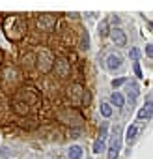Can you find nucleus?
I'll list each match as a JSON object with an SVG mask.
<instances>
[{"instance_id":"nucleus-15","label":"nucleus","mask_w":153,"mask_h":159,"mask_svg":"<svg viewBox=\"0 0 153 159\" xmlns=\"http://www.w3.org/2000/svg\"><path fill=\"white\" fill-rule=\"evenodd\" d=\"M108 34H110V28H108V21L105 19V21L99 23V36L105 38V36H108Z\"/></svg>"},{"instance_id":"nucleus-16","label":"nucleus","mask_w":153,"mask_h":159,"mask_svg":"<svg viewBox=\"0 0 153 159\" xmlns=\"http://www.w3.org/2000/svg\"><path fill=\"white\" fill-rule=\"evenodd\" d=\"M136 133H138V125L136 124H131L129 129H127V140H133L136 137Z\"/></svg>"},{"instance_id":"nucleus-13","label":"nucleus","mask_w":153,"mask_h":159,"mask_svg":"<svg viewBox=\"0 0 153 159\" xmlns=\"http://www.w3.org/2000/svg\"><path fill=\"white\" fill-rule=\"evenodd\" d=\"M110 101L114 103V107H123V103H125V98H123L120 92H114V94L110 96Z\"/></svg>"},{"instance_id":"nucleus-4","label":"nucleus","mask_w":153,"mask_h":159,"mask_svg":"<svg viewBox=\"0 0 153 159\" xmlns=\"http://www.w3.org/2000/svg\"><path fill=\"white\" fill-rule=\"evenodd\" d=\"M54 73H56V77H60V79L71 77V62H69L67 58H63V56L56 58V62H54Z\"/></svg>"},{"instance_id":"nucleus-26","label":"nucleus","mask_w":153,"mask_h":159,"mask_svg":"<svg viewBox=\"0 0 153 159\" xmlns=\"http://www.w3.org/2000/svg\"><path fill=\"white\" fill-rule=\"evenodd\" d=\"M149 30H151V32H153V23H149Z\"/></svg>"},{"instance_id":"nucleus-21","label":"nucleus","mask_w":153,"mask_h":159,"mask_svg":"<svg viewBox=\"0 0 153 159\" xmlns=\"http://www.w3.org/2000/svg\"><path fill=\"white\" fill-rule=\"evenodd\" d=\"M138 56H140V51H138L136 47L129 51V58H131V60H134V62H136V60H138Z\"/></svg>"},{"instance_id":"nucleus-19","label":"nucleus","mask_w":153,"mask_h":159,"mask_svg":"<svg viewBox=\"0 0 153 159\" xmlns=\"http://www.w3.org/2000/svg\"><path fill=\"white\" fill-rule=\"evenodd\" d=\"M125 83H127L125 77H118V79H114V81H112V86H114V88H120V86L125 84Z\"/></svg>"},{"instance_id":"nucleus-8","label":"nucleus","mask_w":153,"mask_h":159,"mask_svg":"<svg viewBox=\"0 0 153 159\" xmlns=\"http://www.w3.org/2000/svg\"><path fill=\"white\" fill-rule=\"evenodd\" d=\"M110 38H112L116 47H125V43H127V36H125V32L121 28H112L110 30Z\"/></svg>"},{"instance_id":"nucleus-17","label":"nucleus","mask_w":153,"mask_h":159,"mask_svg":"<svg viewBox=\"0 0 153 159\" xmlns=\"http://www.w3.org/2000/svg\"><path fill=\"white\" fill-rule=\"evenodd\" d=\"M101 114H103L105 118L112 116V107H110L108 103H103V105H101Z\"/></svg>"},{"instance_id":"nucleus-5","label":"nucleus","mask_w":153,"mask_h":159,"mask_svg":"<svg viewBox=\"0 0 153 159\" xmlns=\"http://www.w3.org/2000/svg\"><path fill=\"white\" fill-rule=\"evenodd\" d=\"M56 26V17L52 13H41L37 15V28L41 32H50Z\"/></svg>"},{"instance_id":"nucleus-11","label":"nucleus","mask_w":153,"mask_h":159,"mask_svg":"<svg viewBox=\"0 0 153 159\" xmlns=\"http://www.w3.org/2000/svg\"><path fill=\"white\" fill-rule=\"evenodd\" d=\"M120 66H121V58H120V56L110 54V56L107 58V67H108V69H118Z\"/></svg>"},{"instance_id":"nucleus-12","label":"nucleus","mask_w":153,"mask_h":159,"mask_svg":"<svg viewBox=\"0 0 153 159\" xmlns=\"http://www.w3.org/2000/svg\"><path fill=\"white\" fill-rule=\"evenodd\" d=\"M138 92H140V88H138V84H136V83H129V84H127V94H129V98H131V99L138 98Z\"/></svg>"},{"instance_id":"nucleus-18","label":"nucleus","mask_w":153,"mask_h":159,"mask_svg":"<svg viewBox=\"0 0 153 159\" xmlns=\"http://www.w3.org/2000/svg\"><path fill=\"white\" fill-rule=\"evenodd\" d=\"M103 150H105V140H101V139L95 140V142H94V152H95V153H101Z\"/></svg>"},{"instance_id":"nucleus-10","label":"nucleus","mask_w":153,"mask_h":159,"mask_svg":"<svg viewBox=\"0 0 153 159\" xmlns=\"http://www.w3.org/2000/svg\"><path fill=\"white\" fill-rule=\"evenodd\" d=\"M151 116H153V103L147 101V103L138 111V118H140V120H147V118H151Z\"/></svg>"},{"instance_id":"nucleus-14","label":"nucleus","mask_w":153,"mask_h":159,"mask_svg":"<svg viewBox=\"0 0 153 159\" xmlns=\"http://www.w3.org/2000/svg\"><path fill=\"white\" fill-rule=\"evenodd\" d=\"M82 157V148L81 146H71L69 148V159H81Z\"/></svg>"},{"instance_id":"nucleus-25","label":"nucleus","mask_w":153,"mask_h":159,"mask_svg":"<svg viewBox=\"0 0 153 159\" xmlns=\"http://www.w3.org/2000/svg\"><path fill=\"white\" fill-rule=\"evenodd\" d=\"M110 23H112V25H118V23H120V17H116V15H114V17L110 19Z\"/></svg>"},{"instance_id":"nucleus-20","label":"nucleus","mask_w":153,"mask_h":159,"mask_svg":"<svg viewBox=\"0 0 153 159\" xmlns=\"http://www.w3.org/2000/svg\"><path fill=\"white\" fill-rule=\"evenodd\" d=\"M81 45H82V49H88V45H90V38H88V32H86V30L82 32V39H81Z\"/></svg>"},{"instance_id":"nucleus-1","label":"nucleus","mask_w":153,"mask_h":159,"mask_svg":"<svg viewBox=\"0 0 153 159\" xmlns=\"http://www.w3.org/2000/svg\"><path fill=\"white\" fill-rule=\"evenodd\" d=\"M26 15L23 13H10L2 17V30L10 41H21L26 36Z\"/></svg>"},{"instance_id":"nucleus-7","label":"nucleus","mask_w":153,"mask_h":159,"mask_svg":"<svg viewBox=\"0 0 153 159\" xmlns=\"http://www.w3.org/2000/svg\"><path fill=\"white\" fill-rule=\"evenodd\" d=\"M84 94H86V90L81 86V84H73L71 88H69V99H71V103L73 105H79V103H82V99H84Z\"/></svg>"},{"instance_id":"nucleus-9","label":"nucleus","mask_w":153,"mask_h":159,"mask_svg":"<svg viewBox=\"0 0 153 159\" xmlns=\"http://www.w3.org/2000/svg\"><path fill=\"white\" fill-rule=\"evenodd\" d=\"M11 107H13V112H15L17 116H28L30 111H32V109H30L26 103H23V101H13Z\"/></svg>"},{"instance_id":"nucleus-3","label":"nucleus","mask_w":153,"mask_h":159,"mask_svg":"<svg viewBox=\"0 0 153 159\" xmlns=\"http://www.w3.org/2000/svg\"><path fill=\"white\" fill-rule=\"evenodd\" d=\"M54 62H56V58H54L49 51H45V49H41V51L36 54V66H37V69H39L41 73H49V71L54 67Z\"/></svg>"},{"instance_id":"nucleus-23","label":"nucleus","mask_w":153,"mask_h":159,"mask_svg":"<svg viewBox=\"0 0 153 159\" xmlns=\"http://www.w3.org/2000/svg\"><path fill=\"white\" fill-rule=\"evenodd\" d=\"M146 54H147V56H153V45H151V43L146 47Z\"/></svg>"},{"instance_id":"nucleus-2","label":"nucleus","mask_w":153,"mask_h":159,"mask_svg":"<svg viewBox=\"0 0 153 159\" xmlns=\"http://www.w3.org/2000/svg\"><path fill=\"white\" fill-rule=\"evenodd\" d=\"M13 101H23L30 109H36V107L41 105V96H39V90L37 88H34V86H23V88H19L15 92Z\"/></svg>"},{"instance_id":"nucleus-6","label":"nucleus","mask_w":153,"mask_h":159,"mask_svg":"<svg viewBox=\"0 0 153 159\" xmlns=\"http://www.w3.org/2000/svg\"><path fill=\"white\" fill-rule=\"evenodd\" d=\"M120 135H121V129H120V125H116V127H114L112 140H110L108 159H116V157H118V153H120V148H121V139H120Z\"/></svg>"},{"instance_id":"nucleus-24","label":"nucleus","mask_w":153,"mask_h":159,"mask_svg":"<svg viewBox=\"0 0 153 159\" xmlns=\"http://www.w3.org/2000/svg\"><path fill=\"white\" fill-rule=\"evenodd\" d=\"M82 103H84V105H88V103H90V94H88V92L84 94V99H82Z\"/></svg>"},{"instance_id":"nucleus-22","label":"nucleus","mask_w":153,"mask_h":159,"mask_svg":"<svg viewBox=\"0 0 153 159\" xmlns=\"http://www.w3.org/2000/svg\"><path fill=\"white\" fill-rule=\"evenodd\" d=\"M134 75L136 77H142V69H140V64L138 62H134Z\"/></svg>"}]
</instances>
